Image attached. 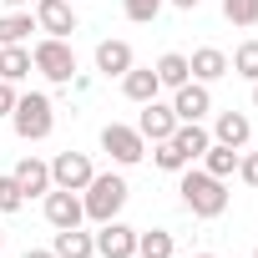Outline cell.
Instances as JSON below:
<instances>
[{
	"mask_svg": "<svg viewBox=\"0 0 258 258\" xmlns=\"http://www.w3.org/2000/svg\"><path fill=\"white\" fill-rule=\"evenodd\" d=\"M177 192H182V208H187L192 218H223V208H228L223 177H213V172H203V167H182Z\"/></svg>",
	"mask_w": 258,
	"mask_h": 258,
	"instance_id": "cell-1",
	"label": "cell"
},
{
	"mask_svg": "<svg viewBox=\"0 0 258 258\" xmlns=\"http://www.w3.org/2000/svg\"><path fill=\"white\" fill-rule=\"evenodd\" d=\"M126 177H116V172H96L86 187H81V208H86V218L101 228V223H111L121 208H126Z\"/></svg>",
	"mask_w": 258,
	"mask_h": 258,
	"instance_id": "cell-2",
	"label": "cell"
},
{
	"mask_svg": "<svg viewBox=\"0 0 258 258\" xmlns=\"http://www.w3.org/2000/svg\"><path fill=\"white\" fill-rule=\"evenodd\" d=\"M11 126H16L21 142H46V137L56 132V106H51V96H46V91H26V96H16Z\"/></svg>",
	"mask_w": 258,
	"mask_h": 258,
	"instance_id": "cell-3",
	"label": "cell"
},
{
	"mask_svg": "<svg viewBox=\"0 0 258 258\" xmlns=\"http://www.w3.org/2000/svg\"><path fill=\"white\" fill-rule=\"evenodd\" d=\"M31 66H36L46 81L66 86V81L76 76V51H71L61 36H46V41H36V46H31Z\"/></svg>",
	"mask_w": 258,
	"mask_h": 258,
	"instance_id": "cell-4",
	"label": "cell"
},
{
	"mask_svg": "<svg viewBox=\"0 0 258 258\" xmlns=\"http://www.w3.org/2000/svg\"><path fill=\"white\" fill-rule=\"evenodd\" d=\"M101 147H106L111 162H121V167H132V162L147 157L142 132H137V126H121V121H106V126H101Z\"/></svg>",
	"mask_w": 258,
	"mask_h": 258,
	"instance_id": "cell-5",
	"label": "cell"
},
{
	"mask_svg": "<svg viewBox=\"0 0 258 258\" xmlns=\"http://www.w3.org/2000/svg\"><path fill=\"white\" fill-rule=\"evenodd\" d=\"M91 177H96V167H91V157H86V152H56V162H51V187L81 192Z\"/></svg>",
	"mask_w": 258,
	"mask_h": 258,
	"instance_id": "cell-6",
	"label": "cell"
},
{
	"mask_svg": "<svg viewBox=\"0 0 258 258\" xmlns=\"http://www.w3.org/2000/svg\"><path fill=\"white\" fill-rule=\"evenodd\" d=\"M167 106H172V116H177V121H203V116L213 111V91H208L203 81H182V86L172 91V101H167Z\"/></svg>",
	"mask_w": 258,
	"mask_h": 258,
	"instance_id": "cell-7",
	"label": "cell"
},
{
	"mask_svg": "<svg viewBox=\"0 0 258 258\" xmlns=\"http://www.w3.org/2000/svg\"><path fill=\"white\" fill-rule=\"evenodd\" d=\"M36 31H46V36H71L76 31V11H71V0H36Z\"/></svg>",
	"mask_w": 258,
	"mask_h": 258,
	"instance_id": "cell-8",
	"label": "cell"
},
{
	"mask_svg": "<svg viewBox=\"0 0 258 258\" xmlns=\"http://www.w3.org/2000/svg\"><path fill=\"white\" fill-rule=\"evenodd\" d=\"M137 132H142V142H167V137L177 132V116H172V106H167V101H142Z\"/></svg>",
	"mask_w": 258,
	"mask_h": 258,
	"instance_id": "cell-9",
	"label": "cell"
},
{
	"mask_svg": "<svg viewBox=\"0 0 258 258\" xmlns=\"http://www.w3.org/2000/svg\"><path fill=\"white\" fill-rule=\"evenodd\" d=\"M96 253L101 258H137V228H126V223H101L96 233Z\"/></svg>",
	"mask_w": 258,
	"mask_h": 258,
	"instance_id": "cell-10",
	"label": "cell"
},
{
	"mask_svg": "<svg viewBox=\"0 0 258 258\" xmlns=\"http://www.w3.org/2000/svg\"><path fill=\"white\" fill-rule=\"evenodd\" d=\"M81 218H86V208H81L76 192H66V187L46 192V223L51 228H81Z\"/></svg>",
	"mask_w": 258,
	"mask_h": 258,
	"instance_id": "cell-11",
	"label": "cell"
},
{
	"mask_svg": "<svg viewBox=\"0 0 258 258\" xmlns=\"http://www.w3.org/2000/svg\"><path fill=\"white\" fill-rule=\"evenodd\" d=\"M11 177L21 182L26 198H46V192H51V162H41V157H21Z\"/></svg>",
	"mask_w": 258,
	"mask_h": 258,
	"instance_id": "cell-12",
	"label": "cell"
},
{
	"mask_svg": "<svg viewBox=\"0 0 258 258\" xmlns=\"http://www.w3.org/2000/svg\"><path fill=\"white\" fill-rule=\"evenodd\" d=\"M248 137H253V121H248L243 111H218L213 142H223V147H248Z\"/></svg>",
	"mask_w": 258,
	"mask_h": 258,
	"instance_id": "cell-13",
	"label": "cell"
},
{
	"mask_svg": "<svg viewBox=\"0 0 258 258\" xmlns=\"http://www.w3.org/2000/svg\"><path fill=\"white\" fill-rule=\"evenodd\" d=\"M157 91H162V81H157L152 66H132V71L121 76V96L137 101V106H142V101H157Z\"/></svg>",
	"mask_w": 258,
	"mask_h": 258,
	"instance_id": "cell-14",
	"label": "cell"
},
{
	"mask_svg": "<svg viewBox=\"0 0 258 258\" xmlns=\"http://www.w3.org/2000/svg\"><path fill=\"white\" fill-rule=\"evenodd\" d=\"M137 61H132V46L126 41H96V71L101 76H126Z\"/></svg>",
	"mask_w": 258,
	"mask_h": 258,
	"instance_id": "cell-15",
	"label": "cell"
},
{
	"mask_svg": "<svg viewBox=\"0 0 258 258\" xmlns=\"http://www.w3.org/2000/svg\"><path fill=\"white\" fill-rule=\"evenodd\" d=\"M51 253H56V258H91V253H96V233H81V228H56Z\"/></svg>",
	"mask_w": 258,
	"mask_h": 258,
	"instance_id": "cell-16",
	"label": "cell"
},
{
	"mask_svg": "<svg viewBox=\"0 0 258 258\" xmlns=\"http://www.w3.org/2000/svg\"><path fill=\"white\" fill-rule=\"evenodd\" d=\"M167 142H172V147H177V152H182L187 162H198V157L208 152V142H213V132H203L198 121H177V132H172Z\"/></svg>",
	"mask_w": 258,
	"mask_h": 258,
	"instance_id": "cell-17",
	"label": "cell"
},
{
	"mask_svg": "<svg viewBox=\"0 0 258 258\" xmlns=\"http://www.w3.org/2000/svg\"><path fill=\"white\" fill-rule=\"evenodd\" d=\"M187 66H192V81H218V76H228V56L218 51V46H203V51H192L187 56Z\"/></svg>",
	"mask_w": 258,
	"mask_h": 258,
	"instance_id": "cell-18",
	"label": "cell"
},
{
	"mask_svg": "<svg viewBox=\"0 0 258 258\" xmlns=\"http://www.w3.org/2000/svg\"><path fill=\"white\" fill-rule=\"evenodd\" d=\"M152 71H157V81H162L167 91H177L182 81H192V66H187V56H182V51H167V56H157V66H152Z\"/></svg>",
	"mask_w": 258,
	"mask_h": 258,
	"instance_id": "cell-19",
	"label": "cell"
},
{
	"mask_svg": "<svg viewBox=\"0 0 258 258\" xmlns=\"http://www.w3.org/2000/svg\"><path fill=\"white\" fill-rule=\"evenodd\" d=\"M31 71H36V66H31V51H26V46H0V81L16 86V81H26Z\"/></svg>",
	"mask_w": 258,
	"mask_h": 258,
	"instance_id": "cell-20",
	"label": "cell"
},
{
	"mask_svg": "<svg viewBox=\"0 0 258 258\" xmlns=\"http://www.w3.org/2000/svg\"><path fill=\"white\" fill-rule=\"evenodd\" d=\"M203 172H213V177H233L238 172V147H223V142H208V152H203Z\"/></svg>",
	"mask_w": 258,
	"mask_h": 258,
	"instance_id": "cell-21",
	"label": "cell"
},
{
	"mask_svg": "<svg viewBox=\"0 0 258 258\" xmlns=\"http://www.w3.org/2000/svg\"><path fill=\"white\" fill-rule=\"evenodd\" d=\"M31 31H36V16H31V11H11V16H0V46H26Z\"/></svg>",
	"mask_w": 258,
	"mask_h": 258,
	"instance_id": "cell-22",
	"label": "cell"
},
{
	"mask_svg": "<svg viewBox=\"0 0 258 258\" xmlns=\"http://www.w3.org/2000/svg\"><path fill=\"white\" fill-rule=\"evenodd\" d=\"M172 233L167 228H152V233H137V258H172Z\"/></svg>",
	"mask_w": 258,
	"mask_h": 258,
	"instance_id": "cell-23",
	"label": "cell"
},
{
	"mask_svg": "<svg viewBox=\"0 0 258 258\" xmlns=\"http://www.w3.org/2000/svg\"><path fill=\"white\" fill-rule=\"evenodd\" d=\"M228 71H238L243 81H258V41H243V46L233 51V61H228Z\"/></svg>",
	"mask_w": 258,
	"mask_h": 258,
	"instance_id": "cell-24",
	"label": "cell"
},
{
	"mask_svg": "<svg viewBox=\"0 0 258 258\" xmlns=\"http://www.w3.org/2000/svg\"><path fill=\"white\" fill-rule=\"evenodd\" d=\"M162 6H167V0H121V11H126V21H137V26H152Z\"/></svg>",
	"mask_w": 258,
	"mask_h": 258,
	"instance_id": "cell-25",
	"label": "cell"
},
{
	"mask_svg": "<svg viewBox=\"0 0 258 258\" xmlns=\"http://www.w3.org/2000/svg\"><path fill=\"white\" fill-rule=\"evenodd\" d=\"M152 162H157L162 172H182V167H192V162H187L172 142H152Z\"/></svg>",
	"mask_w": 258,
	"mask_h": 258,
	"instance_id": "cell-26",
	"label": "cell"
},
{
	"mask_svg": "<svg viewBox=\"0 0 258 258\" xmlns=\"http://www.w3.org/2000/svg\"><path fill=\"white\" fill-rule=\"evenodd\" d=\"M223 16L233 26H258V0H223Z\"/></svg>",
	"mask_w": 258,
	"mask_h": 258,
	"instance_id": "cell-27",
	"label": "cell"
},
{
	"mask_svg": "<svg viewBox=\"0 0 258 258\" xmlns=\"http://www.w3.org/2000/svg\"><path fill=\"white\" fill-rule=\"evenodd\" d=\"M26 208V192H21V182L6 172V177H0V213H21Z\"/></svg>",
	"mask_w": 258,
	"mask_h": 258,
	"instance_id": "cell-28",
	"label": "cell"
},
{
	"mask_svg": "<svg viewBox=\"0 0 258 258\" xmlns=\"http://www.w3.org/2000/svg\"><path fill=\"white\" fill-rule=\"evenodd\" d=\"M238 177L248 187H258V152H238Z\"/></svg>",
	"mask_w": 258,
	"mask_h": 258,
	"instance_id": "cell-29",
	"label": "cell"
},
{
	"mask_svg": "<svg viewBox=\"0 0 258 258\" xmlns=\"http://www.w3.org/2000/svg\"><path fill=\"white\" fill-rule=\"evenodd\" d=\"M11 111H16V86L0 81V116H11Z\"/></svg>",
	"mask_w": 258,
	"mask_h": 258,
	"instance_id": "cell-30",
	"label": "cell"
},
{
	"mask_svg": "<svg viewBox=\"0 0 258 258\" xmlns=\"http://www.w3.org/2000/svg\"><path fill=\"white\" fill-rule=\"evenodd\" d=\"M21 258H56V253H51V248H26Z\"/></svg>",
	"mask_w": 258,
	"mask_h": 258,
	"instance_id": "cell-31",
	"label": "cell"
},
{
	"mask_svg": "<svg viewBox=\"0 0 258 258\" xmlns=\"http://www.w3.org/2000/svg\"><path fill=\"white\" fill-rule=\"evenodd\" d=\"M172 6H177V11H198V6H203V0H172Z\"/></svg>",
	"mask_w": 258,
	"mask_h": 258,
	"instance_id": "cell-32",
	"label": "cell"
},
{
	"mask_svg": "<svg viewBox=\"0 0 258 258\" xmlns=\"http://www.w3.org/2000/svg\"><path fill=\"white\" fill-rule=\"evenodd\" d=\"M6 6H16V11H31V0H6Z\"/></svg>",
	"mask_w": 258,
	"mask_h": 258,
	"instance_id": "cell-33",
	"label": "cell"
},
{
	"mask_svg": "<svg viewBox=\"0 0 258 258\" xmlns=\"http://www.w3.org/2000/svg\"><path fill=\"white\" fill-rule=\"evenodd\" d=\"M253 111H258V81H253Z\"/></svg>",
	"mask_w": 258,
	"mask_h": 258,
	"instance_id": "cell-34",
	"label": "cell"
},
{
	"mask_svg": "<svg viewBox=\"0 0 258 258\" xmlns=\"http://www.w3.org/2000/svg\"><path fill=\"white\" fill-rule=\"evenodd\" d=\"M0 253H6V233H0Z\"/></svg>",
	"mask_w": 258,
	"mask_h": 258,
	"instance_id": "cell-35",
	"label": "cell"
},
{
	"mask_svg": "<svg viewBox=\"0 0 258 258\" xmlns=\"http://www.w3.org/2000/svg\"><path fill=\"white\" fill-rule=\"evenodd\" d=\"M192 258H213V253H192Z\"/></svg>",
	"mask_w": 258,
	"mask_h": 258,
	"instance_id": "cell-36",
	"label": "cell"
},
{
	"mask_svg": "<svg viewBox=\"0 0 258 258\" xmlns=\"http://www.w3.org/2000/svg\"><path fill=\"white\" fill-rule=\"evenodd\" d=\"M253 258H258V248H253Z\"/></svg>",
	"mask_w": 258,
	"mask_h": 258,
	"instance_id": "cell-37",
	"label": "cell"
}]
</instances>
